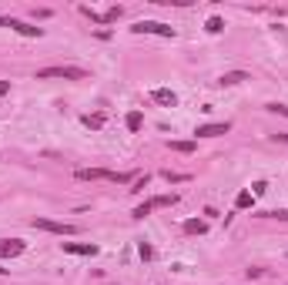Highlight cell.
<instances>
[{
	"label": "cell",
	"instance_id": "1",
	"mask_svg": "<svg viewBox=\"0 0 288 285\" xmlns=\"http://www.w3.org/2000/svg\"><path fill=\"white\" fill-rule=\"evenodd\" d=\"M77 181H111V185H134V171H104V168H77Z\"/></svg>",
	"mask_w": 288,
	"mask_h": 285
},
{
	"label": "cell",
	"instance_id": "2",
	"mask_svg": "<svg viewBox=\"0 0 288 285\" xmlns=\"http://www.w3.org/2000/svg\"><path fill=\"white\" fill-rule=\"evenodd\" d=\"M37 81H88V71L71 64H54V67H40Z\"/></svg>",
	"mask_w": 288,
	"mask_h": 285
},
{
	"label": "cell",
	"instance_id": "3",
	"mask_svg": "<svg viewBox=\"0 0 288 285\" xmlns=\"http://www.w3.org/2000/svg\"><path fill=\"white\" fill-rule=\"evenodd\" d=\"M131 34H154V37H168V41H175L178 31L171 24H161V20H137L134 27H131Z\"/></svg>",
	"mask_w": 288,
	"mask_h": 285
},
{
	"label": "cell",
	"instance_id": "4",
	"mask_svg": "<svg viewBox=\"0 0 288 285\" xmlns=\"http://www.w3.org/2000/svg\"><path fill=\"white\" fill-rule=\"evenodd\" d=\"M34 228H40V232H50V235H77L80 225H74V221H50V218H34L31 221Z\"/></svg>",
	"mask_w": 288,
	"mask_h": 285
},
{
	"label": "cell",
	"instance_id": "5",
	"mask_svg": "<svg viewBox=\"0 0 288 285\" xmlns=\"http://www.w3.org/2000/svg\"><path fill=\"white\" fill-rule=\"evenodd\" d=\"M0 27H10L20 37H44V27H34L27 20H17V17H0Z\"/></svg>",
	"mask_w": 288,
	"mask_h": 285
},
{
	"label": "cell",
	"instance_id": "6",
	"mask_svg": "<svg viewBox=\"0 0 288 285\" xmlns=\"http://www.w3.org/2000/svg\"><path fill=\"white\" fill-rule=\"evenodd\" d=\"M228 131H232V121H211V124H198L194 138H221Z\"/></svg>",
	"mask_w": 288,
	"mask_h": 285
},
{
	"label": "cell",
	"instance_id": "7",
	"mask_svg": "<svg viewBox=\"0 0 288 285\" xmlns=\"http://www.w3.org/2000/svg\"><path fill=\"white\" fill-rule=\"evenodd\" d=\"M24 238H0V259H17V255H24Z\"/></svg>",
	"mask_w": 288,
	"mask_h": 285
},
{
	"label": "cell",
	"instance_id": "8",
	"mask_svg": "<svg viewBox=\"0 0 288 285\" xmlns=\"http://www.w3.org/2000/svg\"><path fill=\"white\" fill-rule=\"evenodd\" d=\"M61 248H64L67 255H88V259L101 252V248H97L94 242H61Z\"/></svg>",
	"mask_w": 288,
	"mask_h": 285
},
{
	"label": "cell",
	"instance_id": "9",
	"mask_svg": "<svg viewBox=\"0 0 288 285\" xmlns=\"http://www.w3.org/2000/svg\"><path fill=\"white\" fill-rule=\"evenodd\" d=\"M151 101H154V104H161V107H178V94L171 88H154L151 91Z\"/></svg>",
	"mask_w": 288,
	"mask_h": 285
},
{
	"label": "cell",
	"instance_id": "10",
	"mask_svg": "<svg viewBox=\"0 0 288 285\" xmlns=\"http://www.w3.org/2000/svg\"><path fill=\"white\" fill-rule=\"evenodd\" d=\"M245 81H251L248 71H228V74H221V77H218V84H221V88H235V84H245Z\"/></svg>",
	"mask_w": 288,
	"mask_h": 285
},
{
	"label": "cell",
	"instance_id": "11",
	"mask_svg": "<svg viewBox=\"0 0 288 285\" xmlns=\"http://www.w3.org/2000/svg\"><path fill=\"white\" fill-rule=\"evenodd\" d=\"M181 228H184V235H205L208 232V218H188Z\"/></svg>",
	"mask_w": 288,
	"mask_h": 285
},
{
	"label": "cell",
	"instance_id": "12",
	"mask_svg": "<svg viewBox=\"0 0 288 285\" xmlns=\"http://www.w3.org/2000/svg\"><path fill=\"white\" fill-rule=\"evenodd\" d=\"M161 178L168 181V185H184V181H191V175H188V171H171V168H164V171H161Z\"/></svg>",
	"mask_w": 288,
	"mask_h": 285
},
{
	"label": "cell",
	"instance_id": "13",
	"mask_svg": "<svg viewBox=\"0 0 288 285\" xmlns=\"http://www.w3.org/2000/svg\"><path fill=\"white\" fill-rule=\"evenodd\" d=\"M151 202H154V208H175V205L181 202V198H178L175 191H171V195H154Z\"/></svg>",
	"mask_w": 288,
	"mask_h": 285
},
{
	"label": "cell",
	"instance_id": "14",
	"mask_svg": "<svg viewBox=\"0 0 288 285\" xmlns=\"http://www.w3.org/2000/svg\"><path fill=\"white\" fill-rule=\"evenodd\" d=\"M80 121L88 124L91 131H101V128H104V121H107V114H84V118H80Z\"/></svg>",
	"mask_w": 288,
	"mask_h": 285
},
{
	"label": "cell",
	"instance_id": "15",
	"mask_svg": "<svg viewBox=\"0 0 288 285\" xmlns=\"http://www.w3.org/2000/svg\"><path fill=\"white\" fill-rule=\"evenodd\" d=\"M168 148L171 151H178V155H194V141H168Z\"/></svg>",
	"mask_w": 288,
	"mask_h": 285
},
{
	"label": "cell",
	"instance_id": "16",
	"mask_svg": "<svg viewBox=\"0 0 288 285\" xmlns=\"http://www.w3.org/2000/svg\"><path fill=\"white\" fill-rule=\"evenodd\" d=\"M124 124H128V131H141V124H144V114H141V111H128Z\"/></svg>",
	"mask_w": 288,
	"mask_h": 285
},
{
	"label": "cell",
	"instance_id": "17",
	"mask_svg": "<svg viewBox=\"0 0 288 285\" xmlns=\"http://www.w3.org/2000/svg\"><path fill=\"white\" fill-rule=\"evenodd\" d=\"M80 14L88 17V20H94V24L107 27V17H104V14H97V10H94V7H88V4H84V7H80Z\"/></svg>",
	"mask_w": 288,
	"mask_h": 285
},
{
	"label": "cell",
	"instance_id": "18",
	"mask_svg": "<svg viewBox=\"0 0 288 285\" xmlns=\"http://www.w3.org/2000/svg\"><path fill=\"white\" fill-rule=\"evenodd\" d=\"M251 205H255V195H251V191H238V195H235V208H251Z\"/></svg>",
	"mask_w": 288,
	"mask_h": 285
},
{
	"label": "cell",
	"instance_id": "19",
	"mask_svg": "<svg viewBox=\"0 0 288 285\" xmlns=\"http://www.w3.org/2000/svg\"><path fill=\"white\" fill-rule=\"evenodd\" d=\"M258 218H275V221H288V208H275V212H258Z\"/></svg>",
	"mask_w": 288,
	"mask_h": 285
},
{
	"label": "cell",
	"instance_id": "20",
	"mask_svg": "<svg viewBox=\"0 0 288 285\" xmlns=\"http://www.w3.org/2000/svg\"><path fill=\"white\" fill-rule=\"evenodd\" d=\"M151 212H154V202L148 198V202H141V205H137V208H134L131 215H134V218H144V215H151Z\"/></svg>",
	"mask_w": 288,
	"mask_h": 285
},
{
	"label": "cell",
	"instance_id": "21",
	"mask_svg": "<svg viewBox=\"0 0 288 285\" xmlns=\"http://www.w3.org/2000/svg\"><path fill=\"white\" fill-rule=\"evenodd\" d=\"M205 31H208V34H221V31H224V20H221V17H208Z\"/></svg>",
	"mask_w": 288,
	"mask_h": 285
},
{
	"label": "cell",
	"instance_id": "22",
	"mask_svg": "<svg viewBox=\"0 0 288 285\" xmlns=\"http://www.w3.org/2000/svg\"><path fill=\"white\" fill-rule=\"evenodd\" d=\"M265 111H272V114H285V118H288V104H278V101L265 104Z\"/></svg>",
	"mask_w": 288,
	"mask_h": 285
},
{
	"label": "cell",
	"instance_id": "23",
	"mask_svg": "<svg viewBox=\"0 0 288 285\" xmlns=\"http://www.w3.org/2000/svg\"><path fill=\"white\" fill-rule=\"evenodd\" d=\"M137 255H141V259L148 262V259H154V248H151V245H144V242H141V245H137Z\"/></svg>",
	"mask_w": 288,
	"mask_h": 285
},
{
	"label": "cell",
	"instance_id": "24",
	"mask_svg": "<svg viewBox=\"0 0 288 285\" xmlns=\"http://www.w3.org/2000/svg\"><path fill=\"white\" fill-rule=\"evenodd\" d=\"M265 191H268V181H255V185H251V195H265Z\"/></svg>",
	"mask_w": 288,
	"mask_h": 285
},
{
	"label": "cell",
	"instance_id": "25",
	"mask_svg": "<svg viewBox=\"0 0 288 285\" xmlns=\"http://www.w3.org/2000/svg\"><path fill=\"white\" fill-rule=\"evenodd\" d=\"M121 14H124V7H111V10H107V14H104V17H107V24H114V20H118Z\"/></svg>",
	"mask_w": 288,
	"mask_h": 285
},
{
	"label": "cell",
	"instance_id": "26",
	"mask_svg": "<svg viewBox=\"0 0 288 285\" xmlns=\"http://www.w3.org/2000/svg\"><path fill=\"white\" fill-rule=\"evenodd\" d=\"M144 188H148V175H144V178H134V188H131V191H144Z\"/></svg>",
	"mask_w": 288,
	"mask_h": 285
},
{
	"label": "cell",
	"instance_id": "27",
	"mask_svg": "<svg viewBox=\"0 0 288 285\" xmlns=\"http://www.w3.org/2000/svg\"><path fill=\"white\" fill-rule=\"evenodd\" d=\"M275 141H281V145H288V131H278V134H272Z\"/></svg>",
	"mask_w": 288,
	"mask_h": 285
},
{
	"label": "cell",
	"instance_id": "28",
	"mask_svg": "<svg viewBox=\"0 0 288 285\" xmlns=\"http://www.w3.org/2000/svg\"><path fill=\"white\" fill-rule=\"evenodd\" d=\"M4 94H10V81H0V98Z\"/></svg>",
	"mask_w": 288,
	"mask_h": 285
},
{
	"label": "cell",
	"instance_id": "29",
	"mask_svg": "<svg viewBox=\"0 0 288 285\" xmlns=\"http://www.w3.org/2000/svg\"><path fill=\"white\" fill-rule=\"evenodd\" d=\"M4 272H7V269H4V265H0V275H4Z\"/></svg>",
	"mask_w": 288,
	"mask_h": 285
}]
</instances>
